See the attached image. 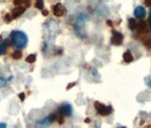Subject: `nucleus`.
<instances>
[{"mask_svg": "<svg viewBox=\"0 0 151 128\" xmlns=\"http://www.w3.org/2000/svg\"><path fill=\"white\" fill-rule=\"evenodd\" d=\"M4 19H5V21L8 22V23H10L11 20H13V15L11 14H9V13H7L5 15V17H4Z\"/></svg>", "mask_w": 151, "mask_h": 128, "instance_id": "16", "label": "nucleus"}, {"mask_svg": "<svg viewBox=\"0 0 151 128\" xmlns=\"http://www.w3.org/2000/svg\"><path fill=\"white\" fill-rule=\"evenodd\" d=\"M7 125L5 122H0V128H6Z\"/></svg>", "mask_w": 151, "mask_h": 128, "instance_id": "23", "label": "nucleus"}, {"mask_svg": "<svg viewBox=\"0 0 151 128\" xmlns=\"http://www.w3.org/2000/svg\"><path fill=\"white\" fill-rule=\"evenodd\" d=\"M75 86V83H72V84H69L68 86H67V90H69V89H71L72 87H74Z\"/></svg>", "mask_w": 151, "mask_h": 128, "instance_id": "24", "label": "nucleus"}, {"mask_svg": "<svg viewBox=\"0 0 151 128\" xmlns=\"http://www.w3.org/2000/svg\"><path fill=\"white\" fill-rule=\"evenodd\" d=\"M53 12L55 16L61 17V16H63V15L66 13V10H65L63 5H61V3H58L53 7Z\"/></svg>", "mask_w": 151, "mask_h": 128, "instance_id": "3", "label": "nucleus"}, {"mask_svg": "<svg viewBox=\"0 0 151 128\" xmlns=\"http://www.w3.org/2000/svg\"><path fill=\"white\" fill-rule=\"evenodd\" d=\"M145 5L146 6H151V1H145Z\"/></svg>", "mask_w": 151, "mask_h": 128, "instance_id": "25", "label": "nucleus"}, {"mask_svg": "<svg viewBox=\"0 0 151 128\" xmlns=\"http://www.w3.org/2000/svg\"><path fill=\"white\" fill-rule=\"evenodd\" d=\"M13 57L14 60H20L22 57V53L20 51H14L13 53Z\"/></svg>", "mask_w": 151, "mask_h": 128, "instance_id": "13", "label": "nucleus"}, {"mask_svg": "<svg viewBox=\"0 0 151 128\" xmlns=\"http://www.w3.org/2000/svg\"><path fill=\"white\" fill-rule=\"evenodd\" d=\"M7 51V42L4 41L3 42H0V55H3Z\"/></svg>", "mask_w": 151, "mask_h": 128, "instance_id": "11", "label": "nucleus"}, {"mask_svg": "<svg viewBox=\"0 0 151 128\" xmlns=\"http://www.w3.org/2000/svg\"><path fill=\"white\" fill-rule=\"evenodd\" d=\"M148 25H149V28L151 30V10L149 11V17H148Z\"/></svg>", "mask_w": 151, "mask_h": 128, "instance_id": "19", "label": "nucleus"}, {"mask_svg": "<svg viewBox=\"0 0 151 128\" xmlns=\"http://www.w3.org/2000/svg\"><path fill=\"white\" fill-rule=\"evenodd\" d=\"M118 128H126V127H118Z\"/></svg>", "mask_w": 151, "mask_h": 128, "instance_id": "29", "label": "nucleus"}, {"mask_svg": "<svg viewBox=\"0 0 151 128\" xmlns=\"http://www.w3.org/2000/svg\"><path fill=\"white\" fill-rule=\"evenodd\" d=\"M95 107L96 111H97V113L102 116H108L113 112V108H111V107L105 106V104H103L99 102L95 103Z\"/></svg>", "mask_w": 151, "mask_h": 128, "instance_id": "2", "label": "nucleus"}, {"mask_svg": "<svg viewBox=\"0 0 151 128\" xmlns=\"http://www.w3.org/2000/svg\"><path fill=\"white\" fill-rule=\"evenodd\" d=\"M139 31H145V30H146V23L144 22V21H141L140 23H138L137 24V28Z\"/></svg>", "mask_w": 151, "mask_h": 128, "instance_id": "9", "label": "nucleus"}, {"mask_svg": "<svg viewBox=\"0 0 151 128\" xmlns=\"http://www.w3.org/2000/svg\"><path fill=\"white\" fill-rule=\"evenodd\" d=\"M86 122H90V120H89V119H86Z\"/></svg>", "mask_w": 151, "mask_h": 128, "instance_id": "27", "label": "nucleus"}, {"mask_svg": "<svg viewBox=\"0 0 151 128\" xmlns=\"http://www.w3.org/2000/svg\"><path fill=\"white\" fill-rule=\"evenodd\" d=\"M59 113L63 116L72 115V107L69 104H63L59 108Z\"/></svg>", "mask_w": 151, "mask_h": 128, "instance_id": "4", "label": "nucleus"}, {"mask_svg": "<svg viewBox=\"0 0 151 128\" xmlns=\"http://www.w3.org/2000/svg\"><path fill=\"white\" fill-rule=\"evenodd\" d=\"M145 83L148 84V86H150V87H151V77H150V76L146 77V78H145Z\"/></svg>", "mask_w": 151, "mask_h": 128, "instance_id": "18", "label": "nucleus"}, {"mask_svg": "<svg viewBox=\"0 0 151 128\" xmlns=\"http://www.w3.org/2000/svg\"><path fill=\"white\" fill-rule=\"evenodd\" d=\"M129 28L130 30H134L137 28V23H136V21H135V19L130 18L129 20Z\"/></svg>", "mask_w": 151, "mask_h": 128, "instance_id": "10", "label": "nucleus"}, {"mask_svg": "<svg viewBox=\"0 0 151 128\" xmlns=\"http://www.w3.org/2000/svg\"><path fill=\"white\" fill-rule=\"evenodd\" d=\"M35 60H36V55H34V54H31V55H29L26 59V62H29V63H33Z\"/></svg>", "mask_w": 151, "mask_h": 128, "instance_id": "12", "label": "nucleus"}, {"mask_svg": "<svg viewBox=\"0 0 151 128\" xmlns=\"http://www.w3.org/2000/svg\"><path fill=\"white\" fill-rule=\"evenodd\" d=\"M123 57H124V60H125L127 63H129V62H131V61H133V56H132V54H131V52L129 51V50L124 53Z\"/></svg>", "mask_w": 151, "mask_h": 128, "instance_id": "8", "label": "nucleus"}, {"mask_svg": "<svg viewBox=\"0 0 151 128\" xmlns=\"http://www.w3.org/2000/svg\"><path fill=\"white\" fill-rule=\"evenodd\" d=\"M6 84H7V80L4 77H0V87L6 86Z\"/></svg>", "mask_w": 151, "mask_h": 128, "instance_id": "17", "label": "nucleus"}, {"mask_svg": "<svg viewBox=\"0 0 151 128\" xmlns=\"http://www.w3.org/2000/svg\"><path fill=\"white\" fill-rule=\"evenodd\" d=\"M26 10V7H23V6H19L17 8H15V9L13 10V18H18L19 16H21V15L25 12Z\"/></svg>", "mask_w": 151, "mask_h": 128, "instance_id": "7", "label": "nucleus"}, {"mask_svg": "<svg viewBox=\"0 0 151 128\" xmlns=\"http://www.w3.org/2000/svg\"><path fill=\"white\" fill-rule=\"evenodd\" d=\"M35 8L42 10V8H44V2H42V1H37V2L35 3Z\"/></svg>", "mask_w": 151, "mask_h": 128, "instance_id": "15", "label": "nucleus"}, {"mask_svg": "<svg viewBox=\"0 0 151 128\" xmlns=\"http://www.w3.org/2000/svg\"><path fill=\"white\" fill-rule=\"evenodd\" d=\"M42 14L45 15V16H47L48 13H49V12H48V10H42Z\"/></svg>", "mask_w": 151, "mask_h": 128, "instance_id": "22", "label": "nucleus"}, {"mask_svg": "<svg viewBox=\"0 0 151 128\" xmlns=\"http://www.w3.org/2000/svg\"><path fill=\"white\" fill-rule=\"evenodd\" d=\"M107 23H108V24H109V26H113V24H111V21H107Z\"/></svg>", "mask_w": 151, "mask_h": 128, "instance_id": "26", "label": "nucleus"}, {"mask_svg": "<svg viewBox=\"0 0 151 128\" xmlns=\"http://www.w3.org/2000/svg\"><path fill=\"white\" fill-rule=\"evenodd\" d=\"M19 98H20L21 101H24V100H25V93H23V92H21V93L19 94Z\"/></svg>", "mask_w": 151, "mask_h": 128, "instance_id": "20", "label": "nucleus"}, {"mask_svg": "<svg viewBox=\"0 0 151 128\" xmlns=\"http://www.w3.org/2000/svg\"><path fill=\"white\" fill-rule=\"evenodd\" d=\"M124 37L123 34H121L118 31H115L113 34V37H111V44L114 45H120L123 42Z\"/></svg>", "mask_w": 151, "mask_h": 128, "instance_id": "5", "label": "nucleus"}, {"mask_svg": "<svg viewBox=\"0 0 151 128\" xmlns=\"http://www.w3.org/2000/svg\"><path fill=\"white\" fill-rule=\"evenodd\" d=\"M146 14V11H145V9L144 7L142 6H137L136 9L134 10V15L136 16L137 18L139 19H143Z\"/></svg>", "mask_w": 151, "mask_h": 128, "instance_id": "6", "label": "nucleus"}, {"mask_svg": "<svg viewBox=\"0 0 151 128\" xmlns=\"http://www.w3.org/2000/svg\"><path fill=\"white\" fill-rule=\"evenodd\" d=\"M11 41H13V44L19 49L25 48L26 44H28V37L23 31H19V30H14L10 34Z\"/></svg>", "mask_w": 151, "mask_h": 128, "instance_id": "1", "label": "nucleus"}, {"mask_svg": "<svg viewBox=\"0 0 151 128\" xmlns=\"http://www.w3.org/2000/svg\"><path fill=\"white\" fill-rule=\"evenodd\" d=\"M143 42H144L145 46H146L148 49H151V38H146L145 40L143 41Z\"/></svg>", "mask_w": 151, "mask_h": 128, "instance_id": "14", "label": "nucleus"}, {"mask_svg": "<svg viewBox=\"0 0 151 128\" xmlns=\"http://www.w3.org/2000/svg\"><path fill=\"white\" fill-rule=\"evenodd\" d=\"M23 3H24L23 1H13V4H14V5H17V6H19V5H22Z\"/></svg>", "mask_w": 151, "mask_h": 128, "instance_id": "21", "label": "nucleus"}, {"mask_svg": "<svg viewBox=\"0 0 151 128\" xmlns=\"http://www.w3.org/2000/svg\"><path fill=\"white\" fill-rule=\"evenodd\" d=\"M1 40H2V37H1V36H0V41H1Z\"/></svg>", "mask_w": 151, "mask_h": 128, "instance_id": "28", "label": "nucleus"}]
</instances>
